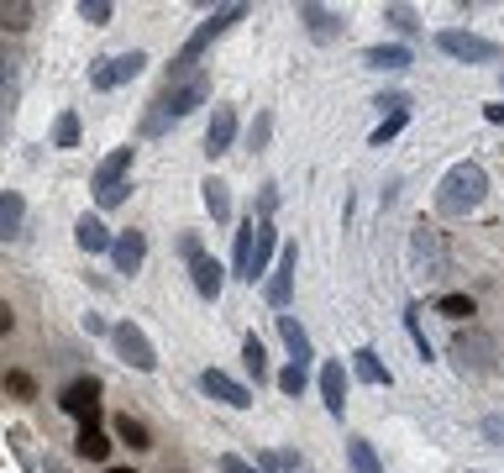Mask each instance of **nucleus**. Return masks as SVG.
Instances as JSON below:
<instances>
[{
	"label": "nucleus",
	"instance_id": "f257e3e1",
	"mask_svg": "<svg viewBox=\"0 0 504 473\" xmlns=\"http://www.w3.org/2000/svg\"><path fill=\"white\" fill-rule=\"evenodd\" d=\"M205 95H210V74H189V79H179V85H163V95L142 110V137L173 131L194 106H205Z\"/></svg>",
	"mask_w": 504,
	"mask_h": 473
},
{
	"label": "nucleus",
	"instance_id": "f03ea898",
	"mask_svg": "<svg viewBox=\"0 0 504 473\" xmlns=\"http://www.w3.org/2000/svg\"><path fill=\"white\" fill-rule=\"evenodd\" d=\"M483 190H488V173H483L473 158H467V163H452V169H446V179H441V190H436V211L457 221V215L478 211Z\"/></svg>",
	"mask_w": 504,
	"mask_h": 473
},
{
	"label": "nucleus",
	"instance_id": "7ed1b4c3",
	"mask_svg": "<svg viewBox=\"0 0 504 473\" xmlns=\"http://www.w3.org/2000/svg\"><path fill=\"white\" fill-rule=\"evenodd\" d=\"M242 16H247V5H221V11H210V22H200V26H194V32H189V43L179 47V58L168 64V85L189 79L194 58H200V53H205V47L215 43V37H226V32H231L236 22H242Z\"/></svg>",
	"mask_w": 504,
	"mask_h": 473
},
{
	"label": "nucleus",
	"instance_id": "20e7f679",
	"mask_svg": "<svg viewBox=\"0 0 504 473\" xmlns=\"http://www.w3.org/2000/svg\"><path fill=\"white\" fill-rule=\"evenodd\" d=\"M436 47L446 53V58H457V64H499L504 58L499 43H488V37H478V32H462V26L436 32Z\"/></svg>",
	"mask_w": 504,
	"mask_h": 473
},
{
	"label": "nucleus",
	"instance_id": "39448f33",
	"mask_svg": "<svg viewBox=\"0 0 504 473\" xmlns=\"http://www.w3.org/2000/svg\"><path fill=\"white\" fill-rule=\"evenodd\" d=\"M494 337L488 331H478V326H462L457 337H452V363H457V373H488L494 368Z\"/></svg>",
	"mask_w": 504,
	"mask_h": 473
},
{
	"label": "nucleus",
	"instance_id": "423d86ee",
	"mask_svg": "<svg viewBox=\"0 0 504 473\" xmlns=\"http://www.w3.org/2000/svg\"><path fill=\"white\" fill-rule=\"evenodd\" d=\"M110 342L121 352V363H131L137 373H152V368H158V352H152V342H147V331L137 321H116L110 326Z\"/></svg>",
	"mask_w": 504,
	"mask_h": 473
},
{
	"label": "nucleus",
	"instance_id": "0eeeda50",
	"mask_svg": "<svg viewBox=\"0 0 504 473\" xmlns=\"http://www.w3.org/2000/svg\"><path fill=\"white\" fill-rule=\"evenodd\" d=\"M147 68V53H121V58H95V68H89V89H116L126 85V79H137Z\"/></svg>",
	"mask_w": 504,
	"mask_h": 473
},
{
	"label": "nucleus",
	"instance_id": "6e6552de",
	"mask_svg": "<svg viewBox=\"0 0 504 473\" xmlns=\"http://www.w3.org/2000/svg\"><path fill=\"white\" fill-rule=\"evenodd\" d=\"M58 405L79 421V426H100V379H74L58 394Z\"/></svg>",
	"mask_w": 504,
	"mask_h": 473
},
{
	"label": "nucleus",
	"instance_id": "1a4fd4ad",
	"mask_svg": "<svg viewBox=\"0 0 504 473\" xmlns=\"http://www.w3.org/2000/svg\"><path fill=\"white\" fill-rule=\"evenodd\" d=\"M294 268H299V247H278V263L268 268V284H263V295H268V305L273 310H284L289 305V295H294Z\"/></svg>",
	"mask_w": 504,
	"mask_h": 473
},
{
	"label": "nucleus",
	"instance_id": "9d476101",
	"mask_svg": "<svg viewBox=\"0 0 504 473\" xmlns=\"http://www.w3.org/2000/svg\"><path fill=\"white\" fill-rule=\"evenodd\" d=\"M110 263H116V274H142L147 263V236L137 232V226H126V232H116V242H110Z\"/></svg>",
	"mask_w": 504,
	"mask_h": 473
},
{
	"label": "nucleus",
	"instance_id": "9b49d317",
	"mask_svg": "<svg viewBox=\"0 0 504 473\" xmlns=\"http://www.w3.org/2000/svg\"><path fill=\"white\" fill-rule=\"evenodd\" d=\"M200 389H205L210 400L231 405V410H247L252 405V389L236 384V379H231V373H221V368H205V373H200Z\"/></svg>",
	"mask_w": 504,
	"mask_h": 473
},
{
	"label": "nucleus",
	"instance_id": "f8f14e48",
	"mask_svg": "<svg viewBox=\"0 0 504 473\" xmlns=\"http://www.w3.org/2000/svg\"><path fill=\"white\" fill-rule=\"evenodd\" d=\"M315 384H320V400H326V410L341 421V415H347V368L336 363V358H331V363H320Z\"/></svg>",
	"mask_w": 504,
	"mask_h": 473
},
{
	"label": "nucleus",
	"instance_id": "ddd939ff",
	"mask_svg": "<svg viewBox=\"0 0 504 473\" xmlns=\"http://www.w3.org/2000/svg\"><path fill=\"white\" fill-rule=\"evenodd\" d=\"M131 163H137V148H116L110 158H100V169H95V184L89 190H116V184H126L131 179Z\"/></svg>",
	"mask_w": 504,
	"mask_h": 473
},
{
	"label": "nucleus",
	"instance_id": "4468645a",
	"mask_svg": "<svg viewBox=\"0 0 504 473\" xmlns=\"http://www.w3.org/2000/svg\"><path fill=\"white\" fill-rule=\"evenodd\" d=\"M231 142H236V110L215 106L210 110V127H205V152L210 158H221V152H231Z\"/></svg>",
	"mask_w": 504,
	"mask_h": 473
},
{
	"label": "nucleus",
	"instance_id": "2eb2a0df",
	"mask_svg": "<svg viewBox=\"0 0 504 473\" xmlns=\"http://www.w3.org/2000/svg\"><path fill=\"white\" fill-rule=\"evenodd\" d=\"M362 64L368 68H383V74H394V68H410L415 64V53L404 43H373V47H362Z\"/></svg>",
	"mask_w": 504,
	"mask_h": 473
},
{
	"label": "nucleus",
	"instance_id": "dca6fc26",
	"mask_svg": "<svg viewBox=\"0 0 504 473\" xmlns=\"http://www.w3.org/2000/svg\"><path fill=\"white\" fill-rule=\"evenodd\" d=\"M299 16H305V26H310L315 43H331V37H341V11H326V5H299Z\"/></svg>",
	"mask_w": 504,
	"mask_h": 473
},
{
	"label": "nucleus",
	"instance_id": "f3484780",
	"mask_svg": "<svg viewBox=\"0 0 504 473\" xmlns=\"http://www.w3.org/2000/svg\"><path fill=\"white\" fill-rule=\"evenodd\" d=\"M189 274H194V289H200V300H221V284H226V268L210 258H194L189 263Z\"/></svg>",
	"mask_w": 504,
	"mask_h": 473
},
{
	"label": "nucleus",
	"instance_id": "a211bd4d",
	"mask_svg": "<svg viewBox=\"0 0 504 473\" xmlns=\"http://www.w3.org/2000/svg\"><path fill=\"white\" fill-rule=\"evenodd\" d=\"M74 242H79L84 253H110V226H105L100 215H79V226H74Z\"/></svg>",
	"mask_w": 504,
	"mask_h": 473
},
{
	"label": "nucleus",
	"instance_id": "6ab92c4d",
	"mask_svg": "<svg viewBox=\"0 0 504 473\" xmlns=\"http://www.w3.org/2000/svg\"><path fill=\"white\" fill-rule=\"evenodd\" d=\"M278 337H284V347L294 352V363L299 368H310V358H315V347H310V331L294 321V316H278Z\"/></svg>",
	"mask_w": 504,
	"mask_h": 473
},
{
	"label": "nucleus",
	"instance_id": "aec40b11",
	"mask_svg": "<svg viewBox=\"0 0 504 473\" xmlns=\"http://www.w3.org/2000/svg\"><path fill=\"white\" fill-rule=\"evenodd\" d=\"M21 221H26V200H21L16 190H5L0 194V242H16Z\"/></svg>",
	"mask_w": 504,
	"mask_h": 473
},
{
	"label": "nucleus",
	"instance_id": "412c9836",
	"mask_svg": "<svg viewBox=\"0 0 504 473\" xmlns=\"http://www.w3.org/2000/svg\"><path fill=\"white\" fill-rule=\"evenodd\" d=\"M278 253V232H273V221L257 215V242H252V279H263L268 274V258Z\"/></svg>",
	"mask_w": 504,
	"mask_h": 473
},
{
	"label": "nucleus",
	"instance_id": "4be33fe9",
	"mask_svg": "<svg viewBox=\"0 0 504 473\" xmlns=\"http://www.w3.org/2000/svg\"><path fill=\"white\" fill-rule=\"evenodd\" d=\"M200 200H205V211H210V221H215V226H226V221H231L226 179H205V184H200Z\"/></svg>",
	"mask_w": 504,
	"mask_h": 473
},
{
	"label": "nucleus",
	"instance_id": "5701e85b",
	"mask_svg": "<svg viewBox=\"0 0 504 473\" xmlns=\"http://www.w3.org/2000/svg\"><path fill=\"white\" fill-rule=\"evenodd\" d=\"M410 247H415V258L425 263V274H431V279H436L441 268H446V253H441V236H436V232H425V226H420Z\"/></svg>",
	"mask_w": 504,
	"mask_h": 473
},
{
	"label": "nucleus",
	"instance_id": "b1692460",
	"mask_svg": "<svg viewBox=\"0 0 504 473\" xmlns=\"http://www.w3.org/2000/svg\"><path fill=\"white\" fill-rule=\"evenodd\" d=\"M110 436H116V442H126V447H137V452H147L152 447V436H147V426L142 421H137V415H116V421H110Z\"/></svg>",
	"mask_w": 504,
	"mask_h": 473
},
{
	"label": "nucleus",
	"instance_id": "393cba45",
	"mask_svg": "<svg viewBox=\"0 0 504 473\" xmlns=\"http://www.w3.org/2000/svg\"><path fill=\"white\" fill-rule=\"evenodd\" d=\"M252 242H257V221H242V226H236V263H231V268H236V279H247L252 284Z\"/></svg>",
	"mask_w": 504,
	"mask_h": 473
},
{
	"label": "nucleus",
	"instance_id": "a878e982",
	"mask_svg": "<svg viewBox=\"0 0 504 473\" xmlns=\"http://www.w3.org/2000/svg\"><path fill=\"white\" fill-rule=\"evenodd\" d=\"M74 447H79V457H89V463H105V452H110V436H105L100 426H79Z\"/></svg>",
	"mask_w": 504,
	"mask_h": 473
},
{
	"label": "nucleus",
	"instance_id": "bb28decb",
	"mask_svg": "<svg viewBox=\"0 0 504 473\" xmlns=\"http://www.w3.org/2000/svg\"><path fill=\"white\" fill-rule=\"evenodd\" d=\"M357 363H352V373L362 379V384H389V368L378 363V352L373 347H362V352H352Z\"/></svg>",
	"mask_w": 504,
	"mask_h": 473
},
{
	"label": "nucleus",
	"instance_id": "cd10ccee",
	"mask_svg": "<svg viewBox=\"0 0 504 473\" xmlns=\"http://www.w3.org/2000/svg\"><path fill=\"white\" fill-rule=\"evenodd\" d=\"M347 463H352V473H383V463H378V452L362 442V436H352L347 442Z\"/></svg>",
	"mask_w": 504,
	"mask_h": 473
},
{
	"label": "nucleus",
	"instance_id": "c85d7f7f",
	"mask_svg": "<svg viewBox=\"0 0 504 473\" xmlns=\"http://www.w3.org/2000/svg\"><path fill=\"white\" fill-rule=\"evenodd\" d=\"M242 363H247V373L252 379H268V352H263V342H257V337H242Z\"/></svg>",
	"mask_w": 504,
	"mask_h": 473
},
{
	"label": "nucleus",
	"instance_id": "c756f323",
	"mask_svg": "<svg viewBox=\"0 0 504 473\" xmlns=\"http://www.w3.org/2000/svg\"><path fill=\"white\" fill-rule=\"evenodd\" d=\"M53 148H79V116H74V110H58V121H53Z\"/></svg>",
	"mask_w": 504,
	"mask_h": 473
},
{
	"label": "nucleus",
	"instance_id": "7c9ffc66",
	"mask_svg": "<svg viewBox=\"0 0 504 473\" xmlns=\"http://www.w3.org/2000/svg\"><path fill=\"white\" fill-rule=\"evenodd\" d=\"M11 106H16V58L5 53L0 58V110H11Z\"/></svg>",
	"mask_w": 504,
	"mask_h": 473
},
{
	"label": "nucleus",
	"instance_id": "2f4dec72",
	"mask_svg": "<svg viewBox=\"0 0 504 473\" xmlns=\"http://www.w3.org/2000/svg\"><path fill=\"white\" fill-rule=\"evenodd\" d=\"M305 384H310V368H299V363H289L278 373V389H284V394H305Z\"/></svg>",
	"mask_w": 504,
	"mask_h": 473
},
{
	"label": "nucleus",
	"instance_id": "473e14b6",
	"mask_svg": "<svg viewBox=\"0 0 504 473\" xmlns=\"http://www.w3.org/2000/svg\"><path fill=\"white\" fill-rule=\"evenodd\" d=\"M404 121H410V110H404V116H383V121L373 127V148H383V142H394L399 131H404Z\"/></svg>",
	"mask_w": 504,
	"mask_h": 473
},
{
	"label": "nucleus",
	"instance_id": "72a5a7b5",
	"mask_svg": "<svg viewBox=\"0 0 504 473\" xmlns=\"http://www.w3.org/2000/svg\"><path fill=\"white\" fill-rule=\"evenodd\" d=\"M436 310L441 316H452V321H467V316H473V300H467V295H441Z\"/></svg>",
	"mask_w": 504,
	"mask_h": 473
},
{
	"label": "nucleus",
	"instance_id": "f704fd0d",
	"mask_svg": "<svg viewBox=\"0 0 504 473\" xmlns=\"http://www.w3.org/2000/svg\"><path fill=\"white\" fill-rule=\"evenodd\" d=\"M294 463H299L294 452H263V457H257V468L263 473H294Z\"/></svg>",
	"mask_w": 504,
	"mask_h": 473
},
{
	"label": "nucleus",
	"instance_id": "c9c22d12",
	"mask_svg": "<svg viewBox=\"0 0 504 473\" xmlns=\"http://www.w3.org/2000/svg\"><path fill=\"white\" fill-rule=\"evenodd\" d=\"M79 16L89 26H105L110 22V0H79Z\"/></svg>",
	"mask_w": 504,
	"mask_h": 473
},
{
	"label": "nucleus",
	"instance_id": "e433bc0d",
	"mask_svg": "<svg viewBox=\"0 0 504 473\" xmlns=\"http://www.w3.org/2000/svg\"><path fill=\"white\" fill-rule=\"evenodd\" d=\"M26 22H32V5H0V26H11V32H21Z\"/></svg>",
	"mask_w": 504,
	"mask_h": 473
},
{
	"label": "nucleus",
	"instance_id": "4c0bfd02",
	"mask_svg": "<svg viewBox=\"0 0 504 473\" xmlns=\"http://www.w3.org/2000/svg\"><path fill=\"white\" fill-rule=\"evenodd\" d=\"M404 326H410V342L420 347V358H431V342H425V331H420V310H415V305L404 310Z\"/></svg>",
	"mask_w": 504,
	"mask_h": 473
},
{
	"label": "nucleus",
	"instance_id": "58836bf2",
	"mask_svg": "<svg viewBox=\"0 0 504 473\" xmlns=\"http://www.w3.org/2000/svg\"><path fill=\"white\" fill-rule=\"evenodd\" d=\"M383 16H389V22L399 26V32H404V37H410V32H420V22H415V11H404V5H389V11H383Z\"/></svg>",
	"mask_w": 504,
	"mask_h": 473
},
{
	"label": "nucleus",
	"instance_id": "ea45409f",
	"mask_svg": "<svg viewBox=\"0 0 504 473\" xmlns=\"http://www.w3.org/2000/svg\"><path fill=\"white\" fill-rule=\"evenodd\" d=\"M373 106H378V110H389V116H404V110H410V95H399V89H389V95H378Z\"/></svg>",
	"mask_w": 504,
	"mask_h": 473
},
{
	"label": "nucleus",
	"instance_id": "a19ab883",
	"mask_svg": "<svg viewBox=\"0 0 504 473\" xmlns=\"http://www.w3.org/2000/svg\"><path fill=\"white\" fill-rule=\"evenodd\" d=\"M221 473H263V468L247 463V457H236V452H226V457H221Z\"/></svg>",
	"mask_w": 504,
	"mask_h": 473
},
{
	"label": "nucleus",
	"instance_id": "79ce46f5",
	"mask_svg": "<svg viewBox=\"0 0 504 473\" xmlns=\"http://www.w3.org/2000/svg\"><path fill=\"white\" fill-rule=\"evenodd\" d=\"M268 131H273V116H268V110H263V116L252 121V152H257V148H263V142H268Z\"/></svg>",
	"mask_w": 504,
	"mask_h": 473
},
{
	"label": "nucleus",
	"instance_id": "37998d69",
	"mask_svg": "<svg viewBox=\"0 0 504 473\" xmlns=\"http://www.w3.org/2000/svg\"><path fill=\"white\" fill-rule=\"evenodd\" d=\"M179 253H184V263L205 258V247H200V236H194V232H184V236H179Z\"/></svg>",
	"mask_w": 504,
	"mask_h": 473
},
{
	"label": "nucleus",
	"instance_id": "c03bdc74",
	"mask_svg": "<svg viewBox=\"0 0 504 473\" xmlns=\"http://www.w3.org/2000/svg\"><path fill=\"white\" fill-rule=\"evenodd\" d=\"M5 389H11L16 400H32V394H37V389H32V379H26V373H11V379H5Z\"/></svg>",
	"mask_w": 504,
	"mask_h": 473
},
{
	"label": "nucleus",
	"instance_id": "a18cd8bd",
	"mask_svg": "<svg viewBox=\"0 0 504 473\" xmlns=\"http://www.w3.org/2000/svg\"><path fill=\"white\" fill-rule=\"evenodd\" d=\"M273 205H278V190H273V184H263V194H257V211H263V221L273 215Z\"/></svg>",
	"mask_w": 504,
	"mask_h": 473
},
{
	"label": "nucleus",
	"instance_id": "49530a36",
	"mask_svg": "<svg viewBox=\"0 0 504 473\" xmlns=\"http://www.w3.org/2000/svg\"><path fill=\"white\" fill-rule=\"evenodd\" d=\"M483 436H488V442H504V421H499V415H488V421H483Z\"/></svg>",
	"mask_w": 504,
	"mask_h": 473
},
{
	"label": "nucleus",
	"instance_id": "de8ad7c7",
	"mask_svg": "<svg viewBox=\"0 0 504 473\" xmlns=\"http://www.w3.org/2000/svg\"><path fill=\"white\" fill-rule=\"evenodd\" d=\"M483 116H488V121H504V100H499V106H488Z\"/></svg>",
	"mask_w": 504,
	"mask_h": 473
},
{
	"label": "nucleus",
	"instance_id": "09e8293b",
	"mask_svg": "<svg viewBox=\"0 0 504 473\" xmlns=\"http://www.w3.org/2000/svg\"><path fill=\"white\" fill-rule=\"evenodd\" d=\"M0 331H11V310L5 305H0Z\"/></svg>",
	"mask_w": 504,
	"mask_h": 473
},
{
	"label": "nucleus",
	"instance_id": "8fccbe9b",
	"mask_svg": "<svg viewBox=\"0 0 504 473\" xmlns=\"http://www.w3.org/2000/svg\"><path fill=\"white\" fill-rule=\"evenodd\" d=\"M105 473H131V468H105Z\"/></svg>",
	"mask_w": 504,
	"mask_h": 473
}]
</instances>
